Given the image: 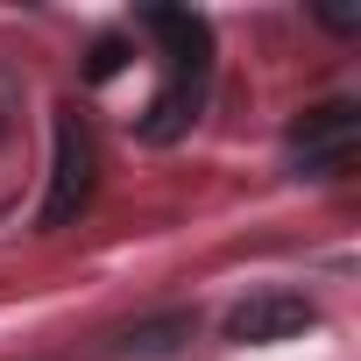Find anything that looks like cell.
<instances>
[{"label": "cell", "mask_w": 361, "mask_h": 361, "mask_svg": "<svg viewBox=\"0 0 361 361\" xmlns=\"http://www.w3.org/2000/svg\"><path fill=\"white\" fill-rule=\"evenodd\" d=\"M142 29L163 43V85L142 114V142H177L199 121V99H206V78H213V29L192 8H149Z\"/></svg>", "instance_id": "cell-1"}, {"label": "cell", "mask_w": 361, "mask_h": 361, "mask_svg": "<svg viewBox=\"0 0 361 361\" xmlns=\"http://www.w3.org/2000/svg\"><path fill=\"white\" fill-rule=\"evenodd\" d=\"M92 135H85V121L71 114V106H57V128H50V192H43V227H71L78 213H85V199H92Z\"/></svg>", "instance_id": "cell-2"}, {"label": "cell", "mask_w": 361, "mask_h": 361, "mask_svg": "<svg viewBox=\"0 0 361 361\" xmlns=\"http://www.w3.org/2000/svg\"><path fill=\"white\" fill-rule=\"evenodd\" d=\"M354 149H361V114L347 99L312 106V114L290 121V163H298V177H340L354 163Z\"/></svg>", "instance_id": "cell-3"}, {"label": "cell", "mask_w": 361, "mask_h": 361, "mask_svg": "<svg viewBox=\"0 0 361 361\" xmlns=\"http://www.w3.org/2000/svg\"><path fill=\"white\" fill-rule=\"evenodd\" d=\"M312 319L319 312H312L305 290H255V298H241L227 312V340L234 347H276V340H298Z\"/></svg>", "instance_id": "cell-4"}, {"label": "cell", "mask_w": 361, "mask_h": 361, "mask_svg": "<svg viewBox=\"0 0 361 361\" xmlns=\"http://www.w3.org/2000/svg\"><path fill=\"white\" fill-rule=\"evenodd\" d=\"M319 22H326L333 36H354V29H361V15H354V8H319Z\"/></svg>", "instance_id": "cell-5"}, {"label": "cell", "mask_w": 361, "mask_h": 361, "mask_svg": "<svg viewBox=\"0 0 361 361\" xmlns=\"http://www.w3.org/2000/svg\"><path fill=\"white\" fill-rule=\"evenodd\" d=\"M114 71H121V43H99L92 50V78H114Z\"/></svg>", "instance_id": "cell-6"}]
</instances>
